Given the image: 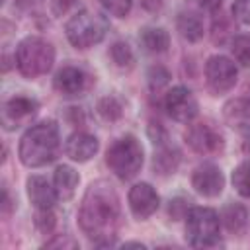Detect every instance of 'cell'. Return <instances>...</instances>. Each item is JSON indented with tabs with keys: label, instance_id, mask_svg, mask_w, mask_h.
I'll list each match as a JSON object with an SVG mask.
<instances>
[{
	"label": "cell",
	"instance_id": "cell-8",
	"mask_svg": "<svg viewBox=\"0 0 250 250\" xmlns=\"http://www.w3.org/2000/svg\"><path fill=\"white\" fill-rule=\"evenodd\" d=\"M164 107L168 115L180 123H189L197 115V100L186 86L172 88L164 98Z\"/></svg>",
	"mask_w": 250,
	"mask_h": 250
},
{
	"label": "cell",
	"instance_id": "cell-28",
	"mask_svg": "<svg viewBox=\"0 0 250 250\" xmlns=\"http://www.w3.org/2000/svg\"><path fill=\"white\" fill-rule=\"evenodd\" d=\"M168 82H170V72L164 66H152L148 70V86H150L152 92H158Z\"/></svg>",
	"mask_w": 250,
	"mask_h": 250
},
{
	"label": "cell",
	"instance_id": "cell-21",
	"mask_svg": "<svg viewBox=\"0 0 250 250\" xmlns=\"http://www.w3.org/2000/svg\"><path fill=\"white\" fill-rule=\"evenodd\" d=\"M176 25H178L180 35L188 41H199L203 37V23L195 14H186V12L180 14Z\"/></svg>",
	"mask_w": 250,
	"mask_h": 250
},
{
	"label": "cell",
	"instance_id": "cell-18",
	"mask_svg": "<svg viewBox=\"0 0 250 250\" xmlns=\"http://www.w3.org/2000/svg\"><path fill=\"white\" fill-rule=\"evenodd\" d=\"M178 164H180V150L166 143L158 145V150L152 156V168L160 176H166V174H174Z\"/></svg>",
	"mask_w": 250,
	"mask_h": 250
},
{
	"label": "cell",
	"instance_id": "cell-6",
	"mask_svg": "<svg viewBox=\"0 0 250 250\" xmlns=\"http://www.w3.org/2000/svg\"><path fill=\"white\" fill-rule=\"evenodd\" d=\"M186 238L191 246L205 248L219 240V215L209 207H193L186 215Z\"/></svg>",
	"mask_w": 250,
	"mask_h": 250
},
{
	"label": "cell",
	"instance_id": "cell-9",
	"mask_svg": "<svg viewBox=\"0 0 250 250\" xmlns=\"http://www.w3.org/2000/svg\"><path fill=\"white\" fill-rule=\"evenodd\" d=\"M39 109V104L25 96H16L8 100L2 107V125L6 131H14L25 121H29Z\"/></svg>",
	"mask_w": 250,
	"mask_h": 250
},
{
	"label": "cell",
	"instance_id": "cell-7",
	"mask_svg": "<svg viewBox=\"0 0 250 250\" xmlns=\"http://www.w3.org/2000/svg\"><path fill=\"white\" fill-rule=\"evenodd\" d=\"M205 76H207L211 90L217 94H223V92H229L236 84L238 70H236V64L229 57L215 55L205 64Z\"/></svg>",
	"mask_w": 250,
	"mask_h": 250
},
{
	"label": "cell",
	"instance_id": "cell-17",
	"mask_svg": "<svg viewBox=\"0 0 250 250\" xmlns=\"http://www.w3.org/2000/svg\"><path fill=\"white\" fill-rule=\"evenodd\" d=\"M78 180H80V178H78V174H76V170H74L72 166H66V164L59 166V168L55 170V178H53L59 199L68 201V199L74 195V191H76Z\"/></svg>",
	"mask_w": 250,
	"mask_h": 250
},
{
	"label": "cell",
	"instance_id": "cell-12",
	"mask_svg": "<svg viewBox=\"0 0 250 250\" xmlns=\"http://www.w3.org/2000/svg\"><path fill=\"white\" fill-rule=\"evenodd\" d=\"M186 143L199 154H211L217 152L223 145L221 135H217L209 125H191L186 133Z\"/></svg>",
	"mask_w": 250,
	"mask_h": 250
},
{
	"label": "cell",
	"instance_id": "cell-29",
	"mask_svg": "<svg viewBox=\"0 0 250 250\" xmlns=\"http://www.w3.org/2000/svg\"><path fill=\"white\" fill-rule=\"evenodd\" d=\"M232 14L240 23L250 25V0H234L232 2Z\"/></svg>",
	"mask_w": 250,
	"mask_h": 250
},
{
	"label": "cell",
	"instance_id": "cell-14",
	"mask_svg": "<svg viewBox=\"0 0 250 250\" xmlns=\"http://www.w3.org/2000/svg\"><path fill=\"white\" fill-rule=\"evenodd\" d=\"M98 139L94 135L88 133H74L68 137L66 141V154L74 160V162H88L96 152H98Z\"/></svg>",
	"mask_w": 250,
	"mask_h": 250
},
{
	"label": "cell",
	"instance_id": "cell-11",
	"mask_svg": "<svg viewBox=\"0 0 250 250\" xmlns=\"http://www.w3.org/2000/svg\"><path fill=\"white\" fill-rule=\"evenodd\" d=\"M158 193L150 184H135L129 189V207L137 219H146L158 209Z\"/></svg>",
	"mask_w": 250,
	"mask_h": 250
},
{
	"label": "cell",
	"instance_id": "cell-24",
	"mask_svg": "<svg viewBox=\"0 0 250 250\" xmlns=\"http://www.w3.org/2000/svg\"><path fill=\"white\" fill-rule=\"evenodd\" d=\"M109 55H111V61H113L119 68H129V66L133 64V61H135L131 47H129L127 43H123V41L113 43V45H111Z\"/></svg>",
	"mask_w": 250,
	"mask_h": 250
},
{
	"label": "cell",
	"instance_id": "cell-31",
	"mask_svg": "<svg viewBox=\"0 0 250 250\" xmlns=\"http://www.w3.org/2000/svg\"><path fill=\"white\" fill-rule=\"evenodd\" d=\"M72 4H74V0H53V2H51L53 12H55L57 16H62V14H64Z\"/></svg>",
	"mask_w": 250,
	"mask_h": 250
},
{
	"label": "cell",
	"instance_id": "cell-13",
	"mask_svg": "<svg viewBox=\"0 0 250 250\" xmlns=\"http://www.w3.org/2000/svg\"><path fill=\"white\" fill-rule=\"evenodd\" d=\"M225 119L227 123L242 133V135H250V100L248 98H236L225 104Z\"/></svg>",
	"mask_w": 250,
	"mask_h": 250
},
{
	"label": "cell",
	"instance_id": "cell-3",
	"mask_svg": "<svg viewBox=\"0 0 250 250\" xmlns=\"http://www.w3.org/2000/svg\"><path fill=\"white\" fill-rule=\"evenodd\" d=\"M55 62V49L41 37H25L16 49L18 70L25 78H37L47 74Z\"/></svg>",
	"mask_w": 250,
	"mask_h": 250
},
{
	"label": "cell",
	"instance_id": "cell-22",
	"mask_svg": "<svg viewBox=\"0 0 250 250\" xmlns=\"http://www.w3.org/2000/svg\"><path fill=\"white\" fill-rule=\"evenodd\" d=\"M232 186L242 197L250 199V160L238 164L232 172Z\"/></svg>",
	"mask_w": 250,
	"mask_h": 250
},
{
	"label": "cell",
	"instance_id": "cell-32",
	"mask_svg": "<svg viewBox=\"0 0 250 250\" xmlns=\"http://www.w3.org/2000/svg\"><path fill=\"white\" fill-rule=\"evenodd\" d=\"M246 98H248V100H250V90H248V96H246Z\"/></svg>",
	"mask_w": 250,
	"mask_h": 250
},
{
	"label": "cell",
	"instance_id": "cell-4",
	"mask_svg": "<svg viewBox=\"0 0 250 250\" xmlns=\"http://www.w3.org/2000/svg\"><path fill=\"white\" fill-rule=\"evenodd\" d=\"M105 162L117 178L131 180L143 166V146L133 135H125L107 148Z\"/></svg>",
	"mask_w": 250,
	"mask_h": 250
},
{
	"label": "cell",
	"instance_id": "cell-15",
	"mask_svg": "<svg viewBox=\"0 0 250 250\" xmlns=\"http://www.w3.org/2000/svg\"><path fill=\"white\" fill-rule=\"evenodd\" d=\"M27 195L37 209H53L55 201L59 199L57 189L43 176H31L27 180Z\"/></svg>",
	"mask_w": 250,
	"mask_h": 250
},
{
	"label": "cell",
	"instance_id": "cell-1",
	"mask_svg": "<svg viewBox=\"0 0 250 250\" xmlns=\"http://www.w3.org/2000/svg\"><path fill=\"white\" fill-rule=\"evenodd\" d=\"M119 215V199L113 188L100 180L92 184L82 199L78 221L88 236H105Z\"/></svg>",
	"mask_w": 250,
	"mask_h": 250
},
{
	"label": "cell",
	"instance_id": "cell-20",
	"mask_svg": "<svg viewBox=\"0 0 250 250\" xmlns=\"http://www.w3.org/2000/svg\"><path fill=\"white\" fill-rule=\"evenodd\" d=\"M221 219H223V225L227 227L229 232H240L244 227H246V219H248V213L246 209L240 205V203H229L223 213H221Z\"/></svg>",
	"mask_w": 250,
	"mask_h": 250
},
{
	"label": "cell",
	"instance_id": "cell-30",
	"mask_svg": "<svg viewBox=\"0 0 250 250\" xmlns=\"http://www.w3.org/2000/svg\"><path fill=\"white\" fill-rule=\"evenodd\" d=\"M199 10H203V12H215V10H219L221 8V4H223V0H191Z\"/></svg>",
	"mask_w": 250,
	"mask_h": 250
},
{
	"label": "cell",
	"instance_id": "cell-10",
	"mask_svg": "<svg viewBox=\"0 0 250 250\" xmlns=\"http://www.w3.org/2000/svg\"><path fill=\"white\" fill-rule=\"evenodd\" d=\"M191 186L203 197H217L225 188V176L215 164L207 162L195 168L191 176Z\"/></svg>",
	"mask_w": 250,
	"mask_h": 250
},
{
	"label": "cell",
	"instance_id": "cell-23",
	"mask_svg": "<svg viewBox=\"0 0 250 250\" xmlns=\"http://www.w3.org/2000/svg\"><path fill=\"white\" fill-rule=\"evenodd\" d=\"M230 51H232V57L238 64L250 66V33L234 37L230 43Z\"/></svg>",
	"mask_w": 250,
	"mask_h": 250
},
{
	"label": "cell",
	"instance_id": "cell-5",
	"mask_svg": "<svg viewBox=\"0 0 250 250\" xmlns=\"http://www.w3.org/2000/svg\"><path fill=\"white\" fill-rule=\"evenodd\" d=\"M64 31H66L68 41L76 49H88L104 39V35L107 31V23L102 16L82 10L66 21Z\"/></svg>",
	"mask_w": 250,
	"mask_h": 250
},
{
	"label": "cell",
	"instance_id": "cell-19",
	"mask_svg": "<svg viewBox=\"0 0 250 250\" xmlns=\"http://www.w3.org/2000/svg\"><path fill=\"white\" fill-rule=\"evenodd\" d=\"M139 39L148 53H164L170 45V35L162 27H146L141 31Z\"/></svg>",
	"mask_w": 250,
	"mask_h": 250
},
{
	"label": "cell",
	"instance_id": "cell-26",
	"mask_svg": "<svg viewBox=\"0 0 250 250\" xmlns=\"http://www.w3.org/2000/svg\"><path fill=\"white\" fill-rule=\"evenodd\" d=\"M98 2L102 4V8L107 14L115 16V18H125L133 6V0H98Z\"/></svg>",
	"mask_w": 250,
	"mask_h": 250
},
{
	"label": "cell",
	"instance_id": "cell-16",
	"mask_svg": "<svg viewBox=\"0 0 250 250\" xmlns=\"http://www.w3.org/2000/svg\"><path fill=\"white\" fill-rule=\"evenodd\" d=\"M86 86V74L76 66H64L55 76V90L62 96H76Z\"/></svg>",
	"mask_w": 250,
	"mask_h": 250
},
{
	"label": "cell",
	"instance_id": "cell-25",
	"mask_svg": "<svg viewBox=\"0 0 250 250\" xmlns=\"http://www.w3.org/2000/svg\"><path fill=\"white\" fill-rule=\"evenodd\" d=\"M121 104L113 98V96H105L98 102V113L105 119V121H117L121 117Z\"/></svg>",
	"mask_w": 250,
	"mask_h": 250
},
{
	"label": "cell",
	"instance_id": "cell-2",
	"mask_svg": "<svg viewBox=\"0 0 250 250\" xmlns=\"http://www.w3.org/2000/svg\"><path fill=\"white\" fill-rule=\"evenodd\" d=\"M59 146H61L59 125L53 119H45L23 133L18 154L21 164L29 168H39L57 158Z\"/></svg>",
	"mask_w": 250,
	"mask_h": 250
},
{
	"label": "cell",
	"instance_id": "cell-27",
	"mask_svg": "<svg viewBox=\"0 0 250 250\" xmlns=\"http://www.w3.org/2000/svg\"><path fill=\"white\" fill-rule=\"evenodd\" d=\"M55 215H53V209H37L35 213V227L41 234H51L53 229H55Z\"/></svg>",
	"mask_w": 250,
	"mask_h": 250
}]
</instances>
